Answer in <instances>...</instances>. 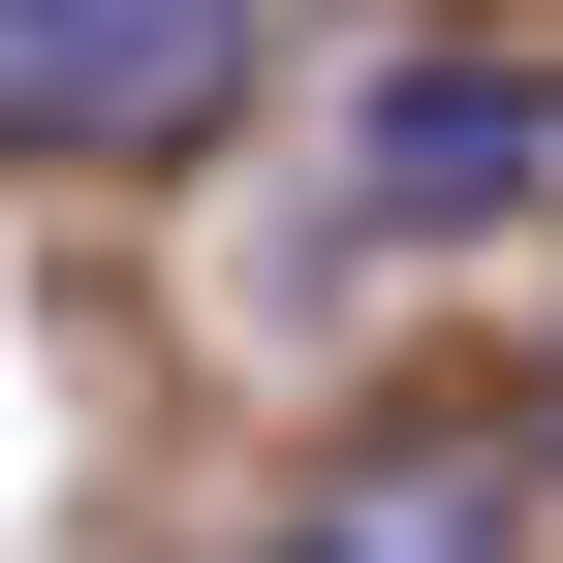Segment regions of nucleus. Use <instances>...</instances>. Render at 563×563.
Masks as SVG:
<instances>
[{"instance_id":"3","label":"nucleus","mask_w":563,"mask_h":563,"mask_svg":"<svg viewBox=\"0 0 563 563\" xmlns=\"http://www.w3.org/2000/svg\"><path fill=\"white\" fill-rule=\"evenodd\" d=\"M532 157H563V95H532V63H407V125H376V220H501Z\"/></svg>"},{"instance_id":"1","label":"nucleus","mask_w":563,"mask_h":563,"mask_svg":"<svg viewBox=\"0 0 563 563\" xmlns=\"http://www.w3.org/2000/svg\"><path fill=\"white\" fill-rule=\"evenodd\" d=\"M251 125V0H0V157H188Z\"/></svg>"},{"instance_id":"2","label":"nucleus","mask_w":563,"mask_h":563,"mask_svg":"<svg viewBox=\"0 0 563 563\" xmlns=\"http://www.w3.org/2000/svg\"><path fill=\"white\" fill-rule=\"evenodd\" d=\"M251 563H532V439H376V470H313Z\"/></svg>"},{"instance_id":"4","label":"nucleus","mask_w":563,"mask_h":563,"mask_svg":"<svg viewBox=\"0 0 563 563\" xmlns=\"http://www.w3.org/2000/svg\"><path fill=\"white\" fill-rule=\"evenodd\" d=\"M532 470H563V344H532Z\"/></svg>"}]
</instances>
